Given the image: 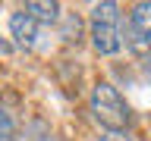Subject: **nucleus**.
I'll use <instances>...</instances> for the list:
<instances>
[{
  "instance_id": "nucleus-5",
  "label": "nucleus",
  "mask_w": 151,
  "mask_h": 141,
  "mask_svg": "<svg viewBox=\"0 0 151 141\" xmlns=\"http://www.w3.org/2000/svg\"><path fill=\"white\" fill-rule=\"evenodd\" d=\"M25 13L35 22H57V16H60V6L57 3H41V0H32V3H25Z\"/></svg>"
},
{
  "instance_id": "nucleus-1",
  "label": "nucleus",
  "mask_w": 151,
  "mask_h": 141,
  "mask_svg": "<svg viewBox=\"0 0 151 141\" xmlns=\"http://www.w3.org/2000/svg\"><path fill=\"white\" fill-rule=\"evenodd\" d=\"M91 113H94V119L101 122L107 132H123L129 125V119H132L129 103L123 100V94L116 91L113 85H107V82L94 85V91H91Z\"/></svg>"
},
{
  "instance_id": "nucleus-4",
  "label": "nucleus",
  "mask_w": 151,
  "mask_h": 141,
  "mask_svg": "<svg viewBox=\"0 0 151 141\" xmlns=\"http://www.w3.org/2000/svg\"><path fill=\"white\" fill-rule=\"evenodd\" d=\"M9 35L16 38V44H19V47H35L38 22L28 16L25 9H22V13H13V16H9Z\"/></svg>"
},
{
  "instance_id": "nucleus-2",
  "label": "nucleus",
  "mask_w": 151,
  "mask_h": 141,
  "mask_svg": "<svg viewBox=\"0 0 151 141\" xmlns=\"http://www.w3.org/2000/svg\"><path fill=\"white\" fill-rule=\"evenodd\" d=\"M91 44L98 53L110 56L123 47V35H120V9L116 3H94L91 9Z\"/></svg>"
},
{
  "instance_id": "nucleus-8",
  "label": "nucleus",
  "mask_w": 151,
  "mask_h": 141,
  "mask_svg": "<svg viewBox=\"0 0 151 141\" xmlns=\"http://www.w3.org/2000/svg\"><path fill=\"white\" fill-rule=\"evenodd\" d=\"M142 72H145V75L151 78V50L145 53V60H142Z\"/></svg>"
},
{
  "instance_id": "nucleus-3",
  "label": "nucleus",
  "mask_w": 151,
  "mask_h": 141,
  "mask_svg": "<svg viewBox=\"0 0 151 141\" xmlns=\"http://www.w3.org/2000/svg\"><path fill=\"white\" fill-rule=\"evenodd\" d=\"M129 38L135 47H151V3H135L129 16Z\"/></svg>"
},
{
  "instance_id": "nucleus-7",
  "label": "nucleus",
  "mask_w": 151,
  "mask_h": 141,
  "mask_svg": "<svg viewBox=\"0 0 151 141\" xmlns=\"http://www.w3.org/2000/svg\"><path fill=\"white\" fill-rule=\"evenodd\" d=\"M101 141H132V138L126 135V132H107V135H104Z\"/></svg>"
},
{
  "instance_id": "nucleus-6",
  "label": "nucleus",
  "mask_w": 151,
  "mask_h": 141,
  "mask_svg": "<svg viewBox=\"0 0 151 141\" xmlns=\"http://www.w3.org/2000/svg\"><path fill=\"white\" fill-rule=\"evenodd\" d=\"M0 141H16V125L6 110H0Z\"/></svg>"
},
{
  "instance_id": "nucleus-9",
  "label": "nucleus",
  "mask_w": 151,
  "mask_h": 141,
  "mask_svg": "<svg viewBox=\"0 0 151 141\" xmlns=\"http://www.w3.org/2000/svg\"><path fill=\"white\" fill-rule=\"evenodd\" d=\"M0 53H9V44L3 41V38H0Z\"/></svg>"
}]
</instances>
